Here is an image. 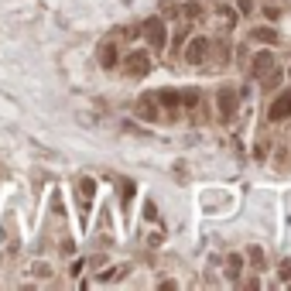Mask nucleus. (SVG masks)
<instances>
[{"instance_id":"6","label":"nucleus","mask_w":291,"mask_h":291,"mask_svg":"<svg viewBox=\"0 0 291 291\" xmlns=\"http://www.w3.org/2000/svg\"><path fill=\"white\" fill-rule=\"evenodd\" d=\"M288 117H291V93H281L271 103V120H288Z\"/></svg>"},{"instance_id":"14","label":"nucleus","mask_w":291,"mask_h":291,"mask_svg":"<svg viewBox=\"0 0 291 291\" xmlns=\"http://www.w3.org/2000/svg\"><path fill=\"white\" fill-rule=\"evenodd\" d=\"M288 72H291V69H288Z\"/></svg>"},{"instance_id":"2","label":"nucleus","mask_w":291,"mask_h":291,"mask_svg":"<svg viewBox=\"0 0 291 291\" xmlns=\"http://www.w3.org/2000/svg\"><path fill=\"white\" fill-rule=\"evenodd\" d=\"M124 72L134 75V79H141V75L151 72V59H147V52H130V55L124 59Z\"/></svg>"},{"instance_id":"5","label":"nucleus","mask_w":291,"mask_h":291,"mask_svg":"<svg viewBox=\"0 0 291 291\" xmlns=\"http://www.w3.org/2000/svg\"><path fill=\"white\" fill-rule=\"evenodd\" d=\"M216 106H219V117H223V120H229V117L236 113V93H233V89H219Z\"/></svg>"},{"instance_id":"1","label":"nucleus","mask_w":291,"mask_h":291,"mask_svg":"<svg viewBox=\"0 0 291 291\" xmlns=\"http://www.w3.org/2000/svg\"><path fill=\"white\" fill-rule=\"evenodd\" d=\"M250 72L257 75V79H278V59H274V52H257L254 55V65H250Z\"/></svg>"},{"instance_id":"13","label":"nucleus","mask_w":291,"mask_h":291,"mask_svg":"<svg viewBox=\"0 0 291 291\" xmlns=\"http://www.w3.org/2000/svg\"><path fill=\"white\" fill-rule=\"evenodd\" d=\"M281 278H291V260H285V264H281Z\"/></svg>"},{"instance_id":"8","label":"nucleus","mask_w":291,"mask_h":291,"mask_svg":"<svg viewBox=\"0 0 291 291\" xmlns=\"http://www.w3.org/2000/svg\"><path fill=\"white\" fill-rule=\"evenodd\" d=\"M154 99H158V96H144V99H141V106H137V117H144V120H158Z\"/></svg>"},{"instance_id":"9","label":"nucleus","mask_w":291,"mask_h":291,"mask_svg":"<svg viewBox=\"0 0 291 291\" xmlns=\"http://www.w3.org/2000/svg\"><path fill=\"white\" fill-rule=\"evenodd\" d=\"M254 38H257V41H274V28H257Z\"/></svg>"},{"instance_id":"11","label":"nucleus","mask_w":291,"mask_h":291,"mask_svg":"<svg viewBox=\"0 0 291 291\" xmlns=\"http://www.w3.org/2000/svg\"><path fill=\"white\" fill-rule=\"evenodd\" d=\"M236 10H240V14H250V10H254V0H236Z\"/></svg>"},{"instance_id":"3","label":"nucleus","mask_w":291,"mask_h":291,"mask_svg":"<svg viewBox=\"0 0 291 291\" xmlns=\"http://www.w3.org/2000/svg\"><path fill=\"white\" fill-rule=\"evenodd\" d=\"M144 34H147V41H151V48H164V41H168V31H164V21L161 17H151L144 24Z\"/></svg>"},{"instance_id":"4","label":"nucleus","mask_w":291,"mask_h":291,"mask_svg":"<svg viewBox=\"0 0 291 291\" xmlns=\"http://www.w3.org/2000/svg\"><path fill=\"white\" fill-rule=\"evenodd\" d=\"M206 52H209V41H206V38H192V41L185 45V62H189V65H202V62H206Z\"/></svg>"},{"instance_id":"10","label":"nucleus","mask_w":291,"mask_h":291,"mask_svg":"<svg viewBox=\"0 0 291 291\" xmlns=\"http://www.w3.org/2000/svg\"><path fill=\"white\" fill-rule=\"evenodd\" d=\"M31 274H34V278H48V274H52V267H48V264H34V267H31Z\"/></svg>"},{"instance_id":"12","label":"nucleus","mask_w":291,"mask_h":291,"mask_svg":"<svg viewBox=\"0 0 291 291\" xmlns=\"http://www.w3.org/2000/svg\"><path fill=\"white\" fill-rule=\"evenodd\" d=\"M240 274V257H229V278Z\"/></svg>"},{"instance_id":"7","label":"nucleus","mask_w":291,"mask_h":291,"mask_svg":"<svg viewBox=\"0 0 291 291\" xmlns=\"http://www.w3.org/2000/svg\"><path fill=\"white\" fill-rule=\"evenodd\" d=\"M99 65H103V69H113V65H117V45H113V41H106V45L99 48Z\"/></svg>"}]
</instances>
